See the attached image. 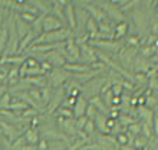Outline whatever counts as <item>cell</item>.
Instances as JSON below:
<instances>
[{
    "label": "cell",
    "mask_w": 158,
    "mask_h": 150,
    "mask_svg": "<svg viewBox=\"0 0 158 150\" xmlns=\"http://www.w3.org/2000/svg\"><path fill=\"white\" fill-rule=\"evenodd\" d=\"M152 131L155 134V139H158V114H155V113L152 117Z\"/></svg>",
    "instance_id": "d4e9b609"
},
{
    "label": "cell",
    "mask_w": 158,
    "mask_h": 150,
    "mask_svg": "<svg viewBox=\"0 0 158 150\" xmlns=\"http://www.w3.org/2000/svg\"><path fill=\"white\" fill-rule=\"evenodd\" d=\"M155 78H157V81H158V74H157V75H155Z\"/></svg>",
    "instance_id": "484cf974"
},
{
    "label": "cell",
    "mask_w": 158,
    "mask_h": 150,
    "mask_svg": "<svg viewBox=\"0 0 158 150\" xmlns=\"http://www.w3.org/2000/svg\"><path fill=\"white\" fill-rule=\"evenodd\" d=\"M23 137L26 140V144H30V146H36L40 140V133L36 127H29V129L25 131Z\"/></svg>",
    "instance_id": "9c48e42d"
},
{
    "label": "cell",
    "mask_w": 158,
    "mask_h": 150,
    "mask_svg": "<svg viewBox=\"0 0 158 150\" xmlns=\"http://www.w3.org/2000/svg\"><path fill=\"white\" fill-rule=\"evenodd\" d=\"M132 85H137V87H147V84H148V77L145 74H141V72H135L132 75Z\"/></svg>",
    "instance_id": "2e32d148"
},
{
    "label": "cell",
    "mask_w": 158,
    "mask_h": 150,
    "mask_svg": "<svg viewBox=\"0 0 158 150\" xmlns=\"http://www.w3.org/2000/svg\"><path fill=\"white\" fill-rule=\"evenodd\" d=\"M157 144H158V139H157Z\"/></svg>",
    "instance_id": "83f0119b"
},
{
    "label": "cell",
    "mask_w": 158,
    "mask_h": 150,
    "mask_svg": "<svg viewBox=\"0 0 158 150\" xmlns=\"http://www.w3.org/2000/svg\"><path fill=\"white\" fill-rule=\"evenodd\" d=\"M89 45L94 48H99V49L108 51L112 54H118L121 48L124 46V41H89Z\"/></svg>",
    "instance_id": "277c9868"
},
{
    "label": "cell",
    "mask_w": 158,
    "mask_h": 150,
    "mask_svg": "<svg viewBox=\"0 0 158 150\" xmlns=\"http://www.w3.org/2000/svg\"><path fill=\"white\" fill-rule=\"evenodd\" d=\"M88 118L85 116L79 117V118H75V126H76V130H82L83 127H85V124H86Z\"/></svg>",
    "instance_id": "cb8c5ba5"
},
{
    "label": "cell",
    "mask_w": 158,
    "mask_h": 150,
    "mask_svg": "<svg viewBox=\"0 0 158 150\" xmlns=\"http://www.w3.org/2000/svg\"><path fill=\"white\" fill-rule=\"evenodd\" d=\"M86 107H88V100L83 98L82 95H79L76 98V103L73 105V118H79V117L85 116V111H86Z\"/></svg>",
    "instance_id": "30bf717a"
},
{
    "label": "cell",
    "mask_w": 158,
    "mask_h": 150,
    "mask_svg": "<svg viewBox=\"0 0 158 150\" xmlns=\"http://www.w3.org/2000/svg\"><path fill=\"white\" fill-rule=\"evenodd\" d=\"M26 108H29V105L26 104V103H23V101H20V100H17V98H13L7 110H12L13 113H16V111H25Z\"/></svg>",
    "instance_id": "e0dca14e"
},
{
    "label": "cell",
    "mask_w": 158,
    "mask_h": 150,
    "mask_svg": "<svg viewBox=\"0 0 158 150\" xmlns=\"http://www.w3.org/2000/svg\"><path fill=\"white\" fill-rule=\"evenodd\" d=\"M135 150H144V149H135Z\"/></svg>",
    "instance_id": "4316f807"
},
{
    "label": "cell",
    "mask_w": 158,
    "mask_h": 150,
    "mask_svg": "<svg viewBox=\"0 0 158 150\" xmlns=\"http://www.w3.org/2000/svg\"><path fill=\"white\" fill-rule=\"evenodd\" d=\"M127 133L131 134L132 137H137V136H139L141 134V124L139 123H132V124H129L128 127H127Z\"/></svg>",
    "instance_id": "ffe728a7"
},
{
    "label": "cell",
    "mask_w": 158,
    "mask_h": 150,
    "mask_svg": "<svg viewBox=\"0 0 158 150\" xmlns=\"http://www.w3.org/2000/svg\"><path fill=\"white\" fill-rule=\"evenodd\" d=\"M88 104L94 105V107L96 108V111L99 113V114H105V116H108L109 108L104 104V101L101 100L99 95H95V97H92V98H89V100H88Z\"/></svg>",
    "instance_id": "4fadbf2b"
},
{
    "label": "cell",
    "mask_w": 158,
    "mask_h": 150,
    "mask_svg": "<svg viewBox=\"0 0 158 150\" xmlns=\"http://www.w3.org/2000/svg\"><path fill=\"white\" fill-rule=\"evenodd\" d=\"M63 69L68 71L69 74H75V75L92 71L91 68H89V65H83V64H65V65H63Z\"/></svg>",
    "instance_id": "7c38bea8"
},
{
    "label": "cell",
    "mask_w": 158,
    "mask_h": 150,
    "mask_svg": "<svg viewBox=\"0 0 158 150\" xmlns=\"http://www.w3.org/2000/svg\"><path fill=\"white\" fill-rule=\"evenodd\" d=\"M53 88L49 87V85H46V87H43L40 90V98H42V103H43V105H46L48 107V104L50 103V100H52V97H53Z\"/></svg>",
    "instance_id": "9a60e30c"
},
{
    "label": "cell",
    "mask_w": 158,
    "mask_h": 150,
    "mask_svg": "<svg viewBox=\"0 0 158 150\" xmlns=\"http://www.w3.org/2000/svg\"><path fill=\"white\" fill-rule=\"evenodd\" d=\"M95 130H96V129H95V123H94L92 120H88V121H86V124H85V127L82 129V131H83L85 134H86L88 137H91L92 134L95 133Z\"/></svg>",
    "instance_id": "7402d4cb"
},
{
    "label": "cell",
    "mask_w": 158,
    "mask_h": 150,
    "mask_svg": "<svg viewBox=\"0 0 158 150\" xmlns=\"http://www.w3.org/2000/svg\"><path fill=\"white\" fill-rule=\"evenodd\" d=\"M96 114H98V111H96V108L94 107V105H91V104H88V107H86V111H85V117H86L88 120H95V117H96Z\"/></svg>",
    "instance_id": "603a6c76"
},
{
    "label": "cell",
    "mask_w": 158,
    "mask_h": 150,
    "mask_svg": "<svg viewBox=\"0 0 158 150\" xmlns=\"http://www.w3.org/2000/svg\"><path fill=\"white\" fill-rule=\"evenodd\" d=\"M22 82L29 85V87H35V88L42 90L43 87L48 85V78L46 77H25V78L22 79Z\"/></svg>",
    "instance_id": "ba28073f"
},
{
    "label": "cell",
    "mask_w": 158,
    "mask_h": 150,
    "mask_svg": "<svg viewBox=\"0 0 158 150\" xmlns=\"http://www.w3.org/2000/svg\"><path fill=\"white\" fill-rule=\"evenodd\" d=\"M147 144H148V139H145L142 134H139V136H137V137H134V140H132L134 149H144Z\"/></svg>",
    "instance_id": "d6986e66"
},
{
    "label": "cell",
    "mask_w": 158,
    "mask_h": 150,
    "mask_svg": "<svg viewBox=\"0 0 158 150\" xmlns=\"http://www.w3.org/2000/svg\"><path fill=\"white\" fill-rule=\"evenodd\" d=\"M56 114L59 117H62V118H73V110L72 108H65V107H59L56 110Z\"/></svg>",
    "instance_id": "44dd1931"
},
{
    "label": "cell",
    "mask_w": 158,
    "mask_h": 150,
    "mask_svg": "<svg viewBox=\"0 0 158 150\" xmlns=\"http://www.w3.org/2000/svg\"><path fill=\"white\" fill-rule=\"evenodd\" d=\"M63 25L62 22L56 19L53 15H46L42 20V33H48V32H55V30L62 29Z\"/></svg>",
    "instance_id": "8992f818"
},
{
    "label": "cell",
    "mask_w": 158,
    "mask_h": 150,
    "mask_svg": "<svg viewBox=\"0 0 158 150\" xmlns=\"http://www.w3.org/2000/svg\"><path fill=\"white\" fill-rule=\"evenodd\" d=\"M65 97H66V94H65V88L63 87L56 88V90L53 91V97H52V100H50V103L48 104V107H46L45 114L50 116V114L56 113V110H58L59 107H60V104H62V101L65 100Z\"/></svg>",
    "instance_id": "5b68a950"
},
{
    "label": "cell",
    "mask_w": 158,
    "mask_h": 150,
    "mask_svg": "<svg viewBox=\"0 0 158 150\" xmlns=\"http://www.w3.org/2000/svg\"><path fill=\"white\" fill-rule=\"evenodd\" d=\"M128 33H129V26L127 20L118 22L115 25V28H114V39L115 41H121L122 38H125Z\"/></svg>",
    "instance_id": "8fae6325"
},
{
    "label": "cell",
    "mask_w": 158,
    "mask_h": 150,
    "mask_svg": "<svg viewBox=\"0 0 158 150\" xmlns=\"http://www.w3.org/2000/svg\"><path fill=\"white\" fill-rule=\"evenodd\" d=\"M73 36V32L68 29V28H62L55 32H48V33H40L38 39H35L32 45H39V43H58V42H65L69 38ZM75 38V36H73Z\"/></svg>",
    "instance_id": "6da1fadb"
},
{
    "label": "cell",
    "mask_w": 158,
    "mask_h": 150,
    "mask_svg": "<svg viewBox=\"0 0 158 150\" xmlns=\"http://www.w3.org/2000/svg\"><path fill=\"white\" fill-rule=\"evenodd\" d=\"M63 56L66 59V64H81V49L73 36L66 41V46L63 48Z\"/></svg>",
    "instance_id": "3957f363"
},
{
    "label": "cell",
    "mask_w": 158,
    "mask_h": 150,
    "mask_svg": "<svg viewBox=\"0 0 158 150\" xmlns=\"http://www.w3.org/2000/svg\"><path fill=\"white\" fill-rule=\"evenodd\" d=\"M71 77L72 75L68 71H65L63 68H53L49 74L46 75V78H48V85L52 87L53 90H56V88H59V87H63V84L66 82Z\"/></svg>",
    "instance_id": "7a4b0ae2"
},
{
    "label": "cell",
    "mask_w": 158,
    "mask_h": 150,
    "mask_svg": "<svg viewBox=\"0 0 158 150\" xmlns=\"http://www.w3.org/2000/svg\"><path fill=\"white\" fill-rule=\"evenodd\" d=\"M29 30H30V26L26 25L23 20H20V19L17 17V13H16V33H17V39H19V42L27 35Z\"/></svg>",
    "instance_id": "5bb4252c"
},
{
    "label": "cell",
    "mask_w": 158,
    "mask_h": 150,
    "mask_svg": "<svg viewBox=\"0 0 158 150\" xmlns=\"http://www.w3.org/2000/svg\"><path fill=\"white\" fill-rule=\"evenodd\" d=\"M63 13H65V22H66V28L71 32L75 33V29H76V22H75V4L73 3H69L68 2L65 9H63Z\"/></svg>",
    "instance_id": "52a82bcc"
},
{
    "label": "cell",
    "mask_w": 158,
    "mask_h": 150,
    "mask_svg": "<svg viewBox=\"0 0 158 150\" xmlns=\"http://www.w3.org/2000/svg\"><path fill=\"white\" fill-rule=\"evenodd\" d=\"M122 81H115V82H111V91H112L114 97H121L122 92H124V87H122Z\"/></svg>",
    "instance_id": "ac0fdd59"
}]
</instances>
